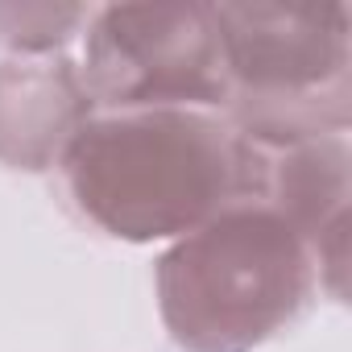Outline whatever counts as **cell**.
Returning <instances> with one entry per match:
<instances>
[{"mask_svg":"<svg viewBox=\"0 0 352 352\" xmlns=\"http://www.w3.org/2000/svg\"><path fill=\"white\" fill-rule=\"evenodd\" d=\"M87 100L116 108L224 104L228 67L208 5H112L87 34Z\"/></svg>","mask_w":352,"mask_h":352,"instance_id":"cell-4","label":"cell"},{"mask_svg":"<svg viewBox=\"0 0 352 352\" xmlns=\"http://www.w3.org/2000/svg\"><path fill=\"white\" fill-rule=\"evenodd\" d=\"M87 91L67 63H5L0 67V157L42 170L67 153L87 120Z\"/></svg>","mask_w":352,"mask_h":352,"instance_id":"cell-5","label":"cell"},{"mask_svg":"<svg viewBox=\"0 0 352 352\" xmlns=\"http://www.w3.org/2000/svg\"><path fill=\"white\" fill-rule=\"evenodd\" d=\"M311 294V249L274 212L236 204L157 261L170 336L191 352H249Z\"/></svg>","mask_w":352,"mask_h":352,"instance_id":"cell-2","label":"cell"},{"mask_svg":"<svg viewBox=\"0 0 352 352\" xmlns=\"http://www.w3.org/2000/svg\"><path fill=\"white\" fill-rule=\"evenodd\" d=\"M212 17L228 79L245 87L241 124L249 137H319L323 104L348 116V13L340 5H216Z\"/></svg>","mask_w":352,"mask_h":352,"instance_id":"cell-3","label":"cell"},{"mask_svg":"<svg viewBox=\"0 0 352 352\" xmlns=\"http://www.w3.org/2000/svg\"><path fill=\"white\" fill-rule=\"evenodd\" d=\"M87 21L79 5H0V38L21 50H50Z\"/></svg>","mask_w":352,"mask_h":352,"instance_id":"cell-6","label":"cell"},{"mask_svg":"<svg viewBox=\"0 0 352 352\" xmlns=\"http://www.w3.org/2000/svg\"><path fill=\"white\" fill-rule=\"evenodd\" d=\"M63 166L75 204L124 241L195 232L261 187L253 145L191 108L87 116Z\"/></svg>","mask_w":352,"mask_h":352,"instance_id":"cell-1","label":"cell"}]
</instances>
